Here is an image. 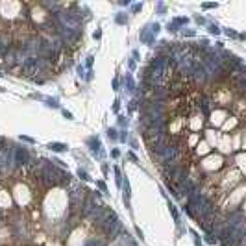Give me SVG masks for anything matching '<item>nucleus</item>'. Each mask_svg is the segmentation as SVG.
I'll return each instance as SVG.
<instances>
[{
    "label": "nucleus",
    "mask_w": 246,
    "mask_h": 246,
    "mask_svg": "<svg viewBox=\"0 0 246 246\" xmlns=\"http://www.w3.org/2000/svg\"><path fill=\"white\" fill-rule=\"evenodd\" d=\"M56 19L59 22V28H65V30L80 33V19L76 15L67 13V11H59V13L56 15Z\"/></svg>",
    "instance_id": "1"
},
{
    "label": "nucleus",
    "mask_w": 246,
    "mask_h": 246,
    "mask_svg": "<svg viewBox=\"0 0 246 246\" xmlns=\"http://www.w3.org/2000/svg\"><path fill=\"white\" fill-rule=\"evenodd\" d=\"M176 156H178V146L176 144H167L161 154H157V159H159L161 163H172L176 159Z\"/></svg>",
    "instance_id": "2"
},
{
    "label": "nucleus",
    "mask_w": 246,
    "mask_h": 246,
    "mask_svg": "<svg viewBox=\"0 0 246 246\" xmlns=\"http://www.w3.org/2000/svg\"><path fill=\"white\" fill-rule=\"evenodd\" d=\"M30 161V156H28V152H26V148H17L15 150V163L17 165H26V163Z\"/></svg>",
    "instance_id": "3"
},
{
    "label": "nucleus",
    "mask_w": 246,
    "mask_h": 246,
    "mask_svg": "<svg viewBox=\"0 0 246 246\" xmlns=\"http://www.w3.org/2000/svg\"><path fill=\"white\" fill-rule=\"evenodd\" d=\"M48 148H50V150H54V152H67V144H61V143H50V144H48Z\"/></svg>",
    "instance_id": "4"
},
{
    "label": "nucleus",
    "mask_w": 246,
    "mask_h": 246,
    "mask_svg": "<svg viewBox=\"0 0 246 246\" xmlns=\"http://www.w3.org/2000/svg\"><path fill=\"white\" fill-rule=\"evenodd\" d=\"M237 87H239V89H241V91L244 93V95H246V81H242V83H241V85H237Z\"/></svg>",
    "instance_id": "5"
},
{
    "label": "nucleus",
    "mask_w": 246,
    "mask_h": 246,
    "mask_svg": "<svg viewBox=\"0 0 246 246\" xmlns=\"http://www.w3.org/2000/svg\"><path fill=\"white\" fill-rule=\"evenodd\" d=\"M242 246H246V233L242 235Z\"/></svg>",
    "instance_id": "6"
}]
</instances>
